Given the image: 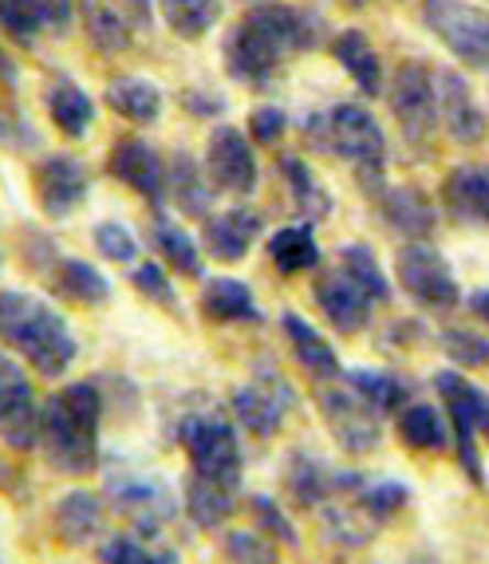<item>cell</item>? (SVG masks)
Returning a JSON list of instances; mask_svg holds the SVG:
<instances>
[{
	"label": "cell",
	"mask_w": 489,
	"mask_h": 564,
	"mask_svg": "<svg viewBox=\"0 0 489 564\" xmlns=\"http://www.w3.org/2000/svg\"><path fill=\"white\" fill-rule=\"evenodd\" d=\"M99 4H104V9H111L115 17H119L122 24L134 32V36L151 29V4H154V0H99Z\"/></svg>",
	"instance_id": "47"
},
{
	"label": "cell",
	"mask_w": 489,
	"mask_h": 564,
	"mask_svg": "<svg viewBox=\"0 0 489 564\" xmlns=\"http://www.w3.org/2000/svg\"><path fill=\"white\" fill-rule=\"evenodd\" d=\"M12 486H17V481H12V470L0 462V489H12Z\"/></svg>",
	"instance_id": "51"
},
{
	"label": "cell",
	"mask_w": 489,
	"mask_h": 564,
	"mask_svg": "<svg viewBox=\"0 0 489 564\" xmlns=\"http://www.w3.org/2000/svg\"><path fill=\"white\" fill-rule=\"evenodd\" d=\"M154 245H159V253L166 257V264L174 269V273L206 276L198 241H194V237H189L178 221H166V217H159V221H154Z\"/></svg>",
	"instance_id": "38"
},
{
	"label": "cell",
	"mask_w": 489,
	"mask_h": 564,
	"mask_svg": "<svg viewBox=\"0 0 489 564\" xmlns=\"http://www.w3.org/2000/svg\"><path fill=\"white\" fill-rule=\"evenodd\" d=\"M395 276L419 308L438 312V316L458 308V301H461L458 276H454L450 261H446L434 245H426V241L403 245L395 257Z\"/></svg>",
	"instance_id": "6"
},
{
	"label": "cell",
	"mask_w": 489,
	"mask_h": 564,
	"mask_svg": "<svg viewBox=\"0 0 489 564\" xmlns=\"http://www.w3.org/2000/svg\"><path fill=\"white\" fill-rule=\"evenodd\" d=\"M47 115H52V122H56L67 139H84L95 122V104L79 84L59 79V84L47 87Z\"/></svg>",
	"instance_id": "33"
},
{
	"label": "cell",
	"mask_w": 489,
	"mask_h": 564,
	"mask_svg": "<svg viewBox=\"0 0 489 564\" xmlns=\"http://www.w3.org/2000/svg\"><path fill=\"white\" fill-rule=\"evenodd\" d=\"M198 308L209 324H261L253 289L237 276H214V281L202 284Z\"/></svg>",
	"instance_id": "24"
},
{
	"label": "cell",
	"mask_w": 489,
	"mask_h": 564,
	"mask_svg": "<svg viewBox=\"0 0 489 564\" xmlns=\"http://www.w3.org/2000/svg\"><path fill=\"white\" fill-rule=\"evenodd\" d=\"M178 443L189 458V478L241 489L244 454L229 419H221V414H186L178 426Z\"/></svg>",
	"instance_id": "5"
},
{
	"label": "cell",
	"mask_w": 489,
	"mask_h": 564,
	"mask_svg": "<svg viewBox=\"0 0 489 564\" xmlns=\"http://www.w3.org/2000/svg\"><path fill=\"white\" fill-rule=\"evenodd\" d=\"M0 438L12 451H32L40 443V403L24 367L0 351Z\"/></svg>",
	"instance_id": "12"
},
{
	"label": "cell",
	"mask_w": 489,
	"mask_h": 564,
	"mask_svg": "<svg viewBox=\"0 0 489 564\" xmlns=\"http://www.w3.org/2000/svg\"><path fill=\"white\" fill-rule=\"evenodd\" d=\"M269 257H273V264L284 276H296L320 264V245H316V234H312L308 221H301V226H284L269 237Z\"/></svg>",
	"instance_id": "34"
},
{
	"label": "cell",
	"mask_w": 489,
	"mask_h": 564,
	"mask_svg": "<svg viewBox=\"0 0 489 564\" xmlns=\"http://www.w3.org/2000/svg\"><path fill=\"white\" fill-rule=\"evenodd\" d=\"M391 111L399 119V131L411 147H426L438 127V79L431 76V67L411 59L395 72V84H391Z\"/></svg>",
	"instance_id": "9"
},
{
	"label": "cell",
	"mask_w": 489,
	"mask_h": 564,
	"mask_svg": "<svg viewBox=\"0 0 489 564\" xmlns=\"http://www.w3.org/2000/svg\"><path fill=\"white\" fill-rule=\"evenodd\" d=\"M0 339L44 379H59L79 356L64 316L44 296L17 289H0Z\"/></svg>",
	"instance_id": "3"
},
{
	"label": "cell",
	"mask_w": 489,
	"mask_h": 564,
	"mask_svg": "<svg viewBox=\"0 0 489 564\" xmlns=\"http://www.w3.org/2000/svg\"><path fill=\"white\" fill-rule=\"evenodd\" d=\"M281 174H284V182H289V198H292V206H296V214H301V221L316 226V221H324V217L332 214L328 189L312 174L308 162L296 159V154H281Z\"/></svg>",
	"instance_id": "29"
},
{
	"label": "cell",
	"mask_w": 489,
	"mask_h": 564,
	"mask_svg": "<svg viewBox=\"0 0 489 564\" xmlns=\"http://www.w3.org/2000/svg\"><path fill=\"white\" fill-rule=\"evenodd\" d=\"M320 411L328 423L332 438L351 454H371L383 443V414H376L363 399L351 391L348 383H324L320 391Z\"/></svg>",
	"instance_id": "11"
},
{
	"label": "cell",
	"mask_w": 489,
	"mask_h": 564,
	"mask_svg": "<svg viewBox=\"0 0 489 564\" xmlns=\"http://www.w3.org/2000/svg\"><path fill=\"white\" fill-rule=\"evenodd\" d=\"M399 438H403L411 451L443 454L446 446H450V426H446L438 406L406 403L403 411H399Z\"/></svg>",
	"instance_id": "31"
},
{
	"label": "cell",
	"mask_w": 489,
	"mask_h": 564,
	"mask_svg": "<svg viewBox=\"0 0 489 564\" xmlns=\"http://www.w3.org/2000/svg\"><path fill=\"white\" fill-rule=\"evenodd\" d=\"M257 237H261V214H253V209H226V214H209L202 221V241L226 264L241 261Z\"/></svg>",
	"instance_id": "22"
},
{
	"label": "cell",
	"mask_w": 489,
	"mask_h": 564,
	"mask_svg": "<svg viewBox=\"0 0 489 564\" xmlns=\"http://www.w3.org/2000/svg\"><path fill=\"white\" fill-rule=\"evenodd\" d=\"M95 249L107 257V261H134L139 257V241H134V234L122 221H99L95 226Z\"/></svg>",
	"instance_id": "45"
},
{
	"label": "cell",
	"mask_w": 489,
	"mask_h": 564,
	"mask_svg": "<svg viewBox=\"0 0 489 564\" xmlns=\"http://www.w3.org/2000/svg\"><path fill=\"white\" fill-rule=\"evenodd\" d=\"M52 284H56L59 296H67L72 304H84V308L104 304L107 296H111L107 276L99 273L95 264L79 261V257H64V261L52 264Z\"/></svg>",
	"instance_id": "32"
},
{
	"label": "cell",
	"mask_w": 489,
	"mask_h": 564,
	"mask_svg": "<svg viewBox=\"0 0 489 564\" xmlns=\"http://www.w3.org/2000/svg\"><path fill=\"white\" fill-rule=\"evenodd\" d=\"M107 107L131 122H159L162 91L151 84V79L122 76V79H111V84H107Z\"/></svg>",
	"instance_id": "35"
},
{
	"label": "cell",
	"mask_w": 489,
	"mask_h": 564,
	"mask_svg": "<svg viewBox=\"0 0 489 564\" xmlns=\"http://www.w3.org/2000/svg\"><path fill=\"white\" fill-rule=\"evenodd\" d=\"M443 206L461 226L489 229V166L486 162H466V166L446 174Z\"/></svg>",
	"instance_id": "21"
},
{
	"label": "cell",
	"mask_w": 489,
	"mask_h": 564,
	"mask_svg": "<svg viewBox=\"0 0 489 564\" xmlns=\"http://www.w3.org/2000/svg\"><path fill=\"white\" fill-rule=\"evenodd\" d=\"M104 521H107V506L91 489H72L52 509V529H56V536L64 545H87L104 529Z\"/></svg>",
	"instance_id": "25"
},
{
	"label": "cell",
	"mask_w": 489,
	"mask_h": 564,
	"mask_svg": "<svg viewBox=\"0 0 489 564\" xmlns=\"http://www.w3.org/2000/svg\"><path fill=\"white\" fill-rule=\"evenodd\" d=\"M0 142L4 147H36V134L24 131V122L12 115H0Z\"/></svg>",
	"instance_id": "48"
},
{
	"label": "cell",
	"mask_w": 489,
	"mask_h": 564,
	"mask_svg": "<svg viewBox=\"0 0 489 564\" xmlns=\"http://www.w3.org/2000/svg\"><path fill=\"white\" fill-rule=\"evenodd\" d=\"M423 20L450 56L489 72V12L474 9L466 0H423Z\"/></svg>",
	"instance_id": "8"
},
{
	"label": "cell",
	"mask_w": 489,
	"mask_h": 564,
	"mask_svg": "<svg viewBox=\"0 0 489 564\" xmlns=\"http://www.w3.org/2000/svg\"><path fill=\"white\" fill-rule=\"evenodd\" d=\"M162 20L182 40H202L221 20V0H159Z\"/></svg>",
	"instance_id": "37"
},
{
	"label": "cell",
	"mask_w": 489,
	"mask_h": 564,
	"mask_svg": "<svg viewBox=\"0 0 489 564\" xmlns=\"http://www.w3.org/2000/svg\"><path fill=\"white\" fill-rule=\"evenodd\" d=\"M182 104H186L194 115H221L226 111V99H217L214 91H209V99H198V91H186L182 95Z\"/></svg>",
	"instance_id": "49"
},
{
	"label": "cell",
	"mask_w": 489,
	"mask_h": 564,
	"mask_svg": "<svg viewBox=\"0 0 489 564\" xmlns=\"http://www.w3.org/2000/svg\"><path fill=\"white\" fill-rule=\"evenodd\" d=\"M107 170H111V178L131 186L134 194H142L154 206H162V198H166V166L154 154V147H146L142 139L115 142L111 154H107Z\"/></svg>",
	"instance_id": "18"
},
{
	"label": "cell",
	"mask_w": 489,
	"mask_h": 564,
	"mask_svg": "<svg viewBox=\"0 0 489 564\" xmlns=\"http://www.w3.org/2000/svg\"><path fill=\"white\" fill-rule=\"evenodd\" d=\"M443 348L458 367H489V336L474 328H446Z\"/></svg>",
	"instance_id": "43"
},
{
	"label": "cell",
	"mask_w": 489,
	"mask_h": 564,
	"mask_svg": "<svg viewBox=\"0 0 489 564\" xmlns=\"http://www.w3.org/2000/svg\"><path fill=\"white\" fill-rule=\"evenodd\" d=\"M99 564H182V556L174 549L146 545L139 533H115L99 545Z\"/></svg>",
	"instance_id": "39"
},
{
	"label": "cell",
	"mask_w": 489,
	"mask_h": 564,
	"mask_svg": "<svg viewBox=\"0 0 489 564\" xmlns=\"http://www.w3.org/2000/svg\"><path fill=\"white\" fill-rule=\"evenodd\" d=\"M339 269L356 276L379 304L391 301V281H387L383 264H379V257L371 253L367 245H344V249H339Z\"/></svg>",
	"instance_id": "40"
},
{
	"label": "cell",
	"mask_w": 489,
	"mask_h": 564,
	"mask_svg": "<svg viewBox=\"0 0 489 564\" xmlns=\"http://www.w3.org/2000/svg\"><path fill=\"white\" fill-rule=\"evenodd\" d=\"M166 198H174V206L189 217H209V189H206V174L189 154H178L174 166L166 170Z\"/></svg>",
	"instance_id": "36"
},
{
	"label": "cell",
	"mask_w": 489,
	"mask_h": 564,
	"mask_svg": "<svg viewBox=\"0 0 489 564\" xmlns=\"http://www.w3.org/2000/svg\"><path fill=\"white\" fill-rule=\"evenodd\" d=\"M434 387H438V395H443L446 411H450V423L470 426L474 434L489 438V391H481L478 383H470L458 371H438Z\"/></svg>",
	"instance_id": "26"
},
{
	"label": "cell",
	"mask_w": 489,
	"mask_h": 564,
	"mask_svg": "<svg viewBox=\"0 0 489 564\" xmlns=\"http://www.w3.org/2000/svg\"><path fill=\"white\" fill-rule=\"evenodd\" d=\"M438 115H443L450 139L461 142V147H478L489 131V119L478 107V95H474V87L458 72H443L438 76Z\"/></svg>",
	"instance_id": "19"
},
{
	"label": "cell",
	"mask_w": 489,
	"mask_h": 564,
	"mask_svg": "<svg viewBox=\"0 0 489 564\" xmlns=\"http://www.w3.org/2000/svg\"><path fill=\"white\" fill-rule=\"evenodd\" d=\"M324 24L292 4H257L226 36V72L241 84H269L296 52L320 44Z\"/></svg>",
	"instance_id": "1"
},
{
	"label": "cell",
	"mask_w": 489,
	"mask_h": 564,
	"mask_svg": "<svg viewBox=\"0 0 489 564\" xmlns=\"http://www.w3.org/2000/svg\"><path fill=\"white\" fill-rule=\"evenodd\" d=\"M107 501L115 506L119 518H127L142 536H154L178 518V501L174 489L154 474L139 470H111L107 474Z\"/></svg>",
	"instance_id": "7"
},
{
	"label": "cell",
	"mask_w": 489,
	"mask_h": 564,
	"mask_svg": "<svg viewBox=\"0 0 489 564\" xmlns=\"http://www.w3.org/2000/svg\"><path fill=\"white\" fill-rule=\"evenodd\" d=\"M249 4H269V0H249Z\"/></svg>",
	"instance_id": "53"
},
{
	"label": "cell",
	"mask_w": 489,
	"mask_h": 564,
	"mask_svg": "<svg viewBox=\"0 0 489 564\" xmlns=\"http://www.w3.org/2000/svg\"><path fill=\"white\" fill-rule=\"evenodd\" d=\"M367 481V474L359 470H332L328 462H320L316 454H292L289 470H284V486L289 498L301 509H324L336 498H351L359 486Z\"/></svg>",
	"instance_id": "13"
},
{
	"label": "cell",
	"mask_w": 489,
	"mask_h": 564,
	"mask_svg": "<svg viewBox=\"0 0 489 564\" xmlns=\"http://www.w3.org/2000/svg\"><path fill=\"white\" fill-rule=\"evenodd\" d=\"M414 564H431V561H414Z\"/></svg>",
	"instance_id": "54"
},
{
	"label": "cell",
	"mask_w": 489,
	"mask_h": 564,
	"mask_svg": "<svg viewBox=\"0 0 489 564\" xmlns=\"http://www.w3.org/2000/svg\"><path fill=\"white\" fill-rule=\"evenodd\" d=\"M296 403V391L289 387V379L281 371H257L249 383L233 387L229 406H233V419L253 434V438H273L276 431L289 419V406Z\"/></svg>",
	"instance_id": "10"
},
{
	"label": "cell",
	"mask_w": 489,
	"mask_h": 564,
	"mask_svg": "<svg viewBox=\"0 0 489 564\" xmlns=\"http://www.w3.org/2000/svg\"><path fill=\"white\" fill-rule=\"evenodd\" d=\"M32 182H36L40 209L47 217H67L87 198V166L76 154H47V159H40L36 170H32Z\"/></svg>",
	"instance_id": "16"
},
{
	"label": "cell",
	"mask_w": 489,
	"mask_h": 564,
	"mask_svg": "<svg viewBox=\"0 0 489 564\" xmlns=\"http://www.w3.org/2000/svg\"><path fill=\"white\" fill-rule=\"evenodd\" d=\"M344 4H348V9H363L367 0H344Z\"/></svg>",
	"instance_id": "52"
},
{
	"label": "cell",
	"mask_w": 489,
	"mask_h": 564,
	"mask_svg": "<svg viewBox=\"0 0 489 564\" xmlns=\"http://www.w3.org/2000/svg\"><path fill=\"white\" fill-rule=\"evenodd\" d=\"M182 509L186 518L198 529H221L237 509V489L214 486V481L202 478H186V489H182Z\"/></svg>",
	"instance_id": "30"
},
{
	"label": "cell",
	"mask_w": 489,
	"mask_h": 564,
	"mask_svg": "<svg viewBox=\"0 0 489 564\" xmlns=\"http://www.w3.org/2000/svg\"><path fill=\"white\" fill-rule=\"evenodd\" d=\"M249 509H253L257 529H261L264 536H273L276 545H289V549L301 545V536H296V525H292V518L284 513L281 501H273V498H264V494H257V498L249 501Z\"/></svg>",
	"instance_id": "42"
},
{
	"label": "cell",
	"mask_w": 489,
	"mask_h": 564,
	"mask_svg": "<svg viewBox=\"0 0 489 564\" xmlns=\"http://www.w3.org/2000/svg\"><path fill=\"white\" fill-rule=\"evenodd\" d=\"M76 0H0V32L12 44H36L44 32H67Z\"/></svg>",
	"instance_id": "17"
},
{
	"label": "cell",
	"mask_w": 489,
	"mask_h": 564,
	"mask_svg": "<svg viewBox=\"0 0 489 564\" xmlns=\"http://www.w3.org/2000/svg\"><path fill=\"white\" fill-rule=\"evenodd\" d=\"M134 289H139V296H146V301H154L159 308H178V292H174V281L166 276V269L154 261H142L139 269H134Z\"/></svg>",
	"instance_id": "44"
},
{
	"label": "cell",
	"mask_w": 489,
	"mask_h": 564,
	"mask_svg": "<svg viewBox=\"0 0 489 564\" xmlns=\"http://www.w3.org/2000/svg\"><path fill=\"white\" fill-rule=\"evenodd\" d=\"M312 296H316V308L324 312V321H328L339 336H359V332L371 324V308L379 304L376 296H371L351 273H344L339 264L316 281Z\"/></svg>",
	"instance_id": "14"
},
{
	"label": "cell",
	"mask_w": 489,
	"mask_h": 564,
	"mask_svg": "<svg viewBox=\"0 0 489 564\" xmlns=\"http://www.w3.org/2000/svg\"><path fill=\"white\" fill-rule=\"evenodd\" d=\"M221 556L229 564H281V549L264 533H226L221 536Z\"/></svg>",
	"instance_id": "41"
},
{
	"label": "cell",
	"mask_w": 489,
	"mask_h": 564,
	"mask_svg": "<svg viewBox=\"0 0 489 564\" xmlns=\"http://www.w3.org/2000/svg\"><path fill=\"white\" fill-rule=\"evenodd\" d=\"M206 170L217 189L226 194H253L257 189V154L253 142L237 127H217L206 147Z\"/></svg>",
	"instance_id": "15"
},
{
	"label": "cell",
	"mask_w": 489,
	"mask_h": 564,
	"mask_svg": "<svg viewBox=\"0 0 489 564\" xmlns=\"http://www.w3.org/2000/svg\"><path fill=\"white\" fill-rule=\"evenodd\" d=\"M284 131H289V115H284L281 107L264 104L249 115V139L261 142V147H276V142L284 139Z\"/></svg>",
	"instance_id": "46"
},
{
	"label": "cell",
	"mask_w": 489,
	"mask_h": 564,
	"mask_svg": "<svg viewBox=\"0 0 489 564\" xmlns=\"http://www.w3.org/2000/svg\"><path fill=\"white\" fill-rule=\"evenodd\" d=\"M281 328H284V336H289L296 364H301L304 371H308V376L316 379L320 387L324 383H336V379H339V356H336V348H332L328 339L312 328L301 312H284Z\"/></svg>",
	"instance_id": "23"
},
{
	"label": "cell",
	"mask_w": 489,
	"mask_h": 564,
	"mask_svg": "<svg viewBox=\"0 0 489 564\" xmlns=\"http://www.w3.org/2000/svg\"><path fill=\"white\" fill-rule=\"evenodd\" d=\"M332 56L344 64L356 87L363 95H379L383 91V64H379V52L371 47V40L359 29H344L336 40H332Z\"/></svg>",
	"instance_id": "27"
},
{
	"label": "cell",
	"mask_w": 489,
	"mask_h": 564,
	"mask_svg": "<svg viewBox=\"0 0 489 564\" xmlns=\"http://www.w3.org/2000/svg\"><path fill=\"white\" fill-rule=\"evenodd\" d=\"M344 383L356 391L359 399H363L367 406L376 414H395L406 406V399H411V383H406L403 376H395V371H376V367H356V371H348L344 376Z\"/></svg>",
	"instance_id": "28"
},
{
	"label": "cell",
	"mask_w": 489,
	"mask_h": 564,
	"mask_svg": "<svg viewBox=\"0 0 489 564\" xmlns=\"http://www.w3.org/2000/svg\"><path fill=\"white\" fill-rule=\"evenodd\" d=\"M99 426H104V395L95 383H67L40 406V451L47 466L67 478L99 470Z\"/></svg>",
	"instance_id": "2"
},
{
	"label": "cell",
	"mask_w": 489,
	"mask_h": 564,
	"mask_svg": "<svg viewBox=\"0 0 489 564\" xmlns=\"http://www.w3.org/2000/svg\"><path fill=\"white\" fill-rule=\"evenodd\" d=\"M376 206L387 229L399 237H411V241H426L438 226V214L419 186H383L376 194Z\"/></svg>",
	"instance_id": "20"
},
{
	"label": "cell",
	"mask_w": 489,
	"mask_h": 564,
	"mask_svg": "<svg viewBox=\"0 0 489 564\" xmlns=\"http://www.w3.org/2000/svg\"><path fill=\"white\" fill-rule=\"evenodd\" d=\"M470 308H474V316H478V321L489 324V284H486V289L474 292V296H470Z\"/></svg>",
	"instance_id": "50"
},
{
	"label": "cell",
	"mask_w": 489,
	"mask_h": 564,
	"mask_svg": "<svg viewBox=\"0 0 489 564\" xmlns=\"http://www.w3.org/2000/svg\"><path fill=\"white\" fill-rule=\"evenodd\" d=\"M304 139L324 154L351 162L359 174V186L376 198L383 182V162H387V139L383 127L376 122V115L363 104H336L332 111L308 115L304 122Z\"/></svg>",
	"instance_id": "4"
}]
</instances>
